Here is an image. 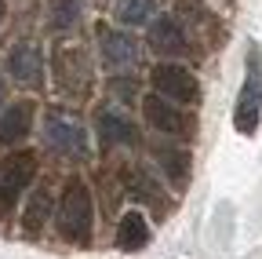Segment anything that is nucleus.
Segmentation results:
<instances>
[{
    "instance_id": "19",
    "label": "nucleus",
    "mask_w": 262,
    "mask_h": 259,
    "mask_svg": "<svg viewBox=\"0 0 262 259\" xmlns=\"http://www.w3.org/2000/svg\"><path fill=\"white\" fill-rule=\"evenodd\" d=\"M110 88H113L117 95H124V99H131V95H135V84H131V77H117Z\"/></svg>"
},
{
    "instance_id": "13",
    "label": "nucleus",
    "mask_w": 262,
    "mask_h": 259,
    "mask_svg": "<svg viewBox=\"0 0 262 259\" xmlns=\"http://www.w3.org/2000/svg\"><path fill=\"white\" fill-rule=\"evenodd\" d=\"M149 245V223L142 212H124L117 223V248L120 252H139Z\"/></svg>"
},
{
    "instance_id": "16",
    "label": "nucleus",
    "mask_w": 262,
    "mask_h": 259,
    "mask_svg": "<svg viewBox=\"0 0 262 259\" xmlns=\"http://www.w3.org/2000/svg\"><path fill=\"white\" fill-rule=\"evenodd\" d=\"M80 11H84V0H48V26L51 29H73L80 22Z\"/></svg>"
},
{
    "instance_id": "12",
    "label": "nucleus",
    "mask_w": 262,
    "mask_h": 259,
    "mask_svg": "<svg viewBox=\"0 0 262 259\" xmlns=\"http://www.w3.org/2000/svg\"><path fill=\"white\" fill-rule=\"evenodd\" d=\"M48 219H51V186H48V183H40L37 190L29 193L26 208H22V230L37 237L44 226H48Z\"/></svg>"
},
{
    "instance_id": "7",
    "label": "nucleus",
    "mask_w": 262,
    "mask_h": 259,
    "mask_svg": "<svg viewBox=\"0 0 262 259\" xmlns=\"http://www.w3.org/2000/svg\"><path fill=\"white\" fill-rule=\"evenodd\" d=\"M8 73L22 88H40L44 84V55L37 44H15L8 55Z\"/></svg>"
},
{
    "instance_id": "9",
    "label": "nucleus",
    "mask_w": 262,
    "mask_h": 259,
    "mask_svg": "<svg viewBox=\"0 0 262 259\" xmlns=\"http://www.w3.org/2000/svg\"><path fill=\"white\" fill-rule=\"evenodd\" d=\"M98 139H102V146H135L139 128L127 113L106 110V113H98Z\"/></svg>"
},
{
    "instance_id": "8",
    "label": "nucleus",
    "mask_w": 262,
    "mask_h": 259,
    "mask_svg": "<svg viewBox=\"0 0 262 259\" xmlns=\"http://www.w3.org/2000/svg\"><path fill=\"white\" fill-rule=\"evenodd\" d=\"M142 113H146V121L157 128V132H164V135H182L186 132V117H182V110L171 103V99H164V95H146L142 99Z\"/></svg>"
},
{
    "instance_id": "3",
    "label": "nucleus",
    "mask_w": 262,
    "mask_h": 259,
    "mask_svg": "<svg viewBox=\"0 0 262 259\" xmlns=\"http://www.w3.org/2000/svg\"><path fill=\"white\" fill-rule=\"evenodd\" d=\"M33 175H37V157L29 150L11 153L0 165V212H11V205L22 197V190L33 183Z\"/></svg>"
},
{
    "instance_id": "4",
    "label": "nucleus",
    "mask_w": 262,
    "mask_h": 259,
    "mask_svg": "<svg viewBox=\"0 0 262 259\" xmlns=\"http://www.w3.org/2000/svg\"><path fill=\"white\" fill-rule=\"evenodd\" d=\"M44 139H48V146L58 157H73V161L88 157V135H84V128L77 121H70V117H62V113H48Z\"/></svg>"
},
{
    "instance_id": "11",
    "label": "nucleus",
    "mask_w": 262,
    "mask_h": 259,
    "mask_svg": "<svg viewBox=\"0 0 262 259\" xmlns=\"http://www.w3.org/2000/svg\"><path fill=\"white\" fill-rule=\"evenodd\" d=\"M33 103H15L4 110V117H0V143L4 146H15L29 135V128H33Z\"/></svg>"
},
{
    "instance_id": "14",
    "label": "nucleus",
    "mask_w": 262,
    "mask_h": 259,
    "mask_svg": "<svg viewBox=\"0 0 262 259\" xmlns=\"http://www.w3.org/2000/svg\"><path fill=\"white\" fill-rule=\"evenodd\" d=\"M88 62L80 55V48H62L58 51V81L70 91H84L88 88Z\"/></svg>"
},
{
    "instance_id": "6",
    "label": "nucleus",
    "mask_w": 262,
    "mask_h": 259,
    "mask_svg": "<svg viewBox=\"0 0 262 259\" xmlns=\"http://www.w3.org/2000/svg\"><path fill=\"white\" fill-rule=\"evenodd\" d=\"M98 48H102V62L110 70H127V66H135L139 55H142L135 37L120 33V29H110V26L98 29Z\"/></svg>"
},
{
    "instance_id": "18",
    "label": "nucleus",
    "mask_w": 262,
    "mask_h": 259,
    "mask_svg": "<svg viewBox=\"0 0 262 259\" xmlns=\"http://www.w3.org/2000/svg\"><path fill=\"white\" fill-rule=\"evenodd\" d=\"M127 190H131V197L135 201H149V205H160V186L149 179V172L142 168H131L127 172Z\"/></svg>"
},
{
    "instance_id": "20",
    "label": "nucleus",
    "mask_w": 262,
    "mask_h": 259,
    "mask_svg": "<svg viewBox=\"0 0 262 259\" xmlns=\"http://www.w3.org/2000/svg\"><path fill=\"white\" fill-rule=\"evenodd\" d=\"M0 106H4V81H0Z\"/></svg>"
},
{
    "instance_id": "5",
    "label": "nucleus",
    "mask_w": 262,
    "mask_h": 259,
    "mask_svg": "<svg viewBox=\"0 0 262 259\" xmlns=\"http://www.w3.org/2000/svg\"><path fill=\"white\" fill-rule=\"evenodd\" d=\"M149 81H153L157 95H164V99H171V103H196V77L186 66H179V62H160Z\"/></svg>"
},
{
    "instance_id": "15",
    "label": "nucleus",
    "mask_w": 262,
    "mask_h": 259,
    "mask_svg": "<svg viewBox=\"0 0 262 259\" xmlns=\"http://www.w3.org/2000/svg\"><path fill=\"white\" fill-rule=\"evenodd\" d=\"M153 157H157V165L164 168V175H168L175 186H186V179H189V153L186 150H179V146H157Z\"/></svg>"
},
{
    "instance_id": "21",
    "label": "nucleus",
    "mask_w": 262,
    "mask_h": 259,
    "mask_svg": "<svg viewBox=\"0 0 262 259\" xmlns=\"http://www.w3.org/2000/svg\"><path fill=\"white\" fill-rule=\"evenodd\" d=\"M0 18H4V0H0Z\"/></svg>"
},
{
    "instance_id": "17",
    "label": "nucleus",
    "mask_w": 262,
    "mask_h": 259,
    "mask_svg": "<svg viewBox=\"0 0 262 259\" xmlns=\"http://www.w3.org/2000/svg\"><path fill=\"white\" fill-rule=\"evenodd\" d=\"M157 8H160V0H120L117 18L124 26H142V22H149L157 15Z\"/></svg>"
},
{
    "instance_id": "1",
    "label": "nucleus",
    "mask_w": 262,
    "mask_h": 259,
    "mask_svg": "<svg viewBox=\"0 0 262 259\" xmlns=\"http://www.w3.org/2000/svg\"><path fill=\"white\" fill-rule=\"evenodd\" d=\"M58 234L73 245H88L91 241V226H95V201H91V190L80 179H70L58 197Z\"/></svg>"
},
{
    "instance_id": "10",
    "label": "nucleus",
    "mask_w": 262,
    "mask_h": 259,
    "mask_svg": "<svg viewBox=\"0 0 262 259\" xmlns=\"http://www.w3.org/2000/svg\"><path fill=\"white\" fill-rule=\"evenodd\" d=\"M149 48L157 51V55H168V58H175V55H186V33H182V26L175 22V18H157L153 26H149Z\"/></svg>"
},
{
    "instance_id": "2",
    "label": "nucleus",
    "mask_w": 262,
    "mask_h": 259,
    "mask_svg": "<svg viewBox=\"0 0 262 259\" xmlns=\"http://www.w3.org/2000/svg\"><path fill=\"white\" fill-rule=\"evenodd\" d=\"M262 121V62L258 51L251 48L248 55V73H244V88L237 95V106H233V124L241 135H255V128Z\"/></svg>"
}]
</instances>
